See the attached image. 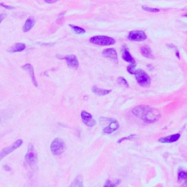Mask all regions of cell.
Returning a JSON list of instances; mask_svg holds the SVG:
<instances>
[{
  "instance_id": "cell-1",
  "label": "cell",
  "mask_w": 187,
  "mask_h": 187,
  "mask_svg": "<svg viewBox=\"0 0 187 187\" xmlns=\"http://www.w3.org/2000/svg\"><path fill=\"white\" fill-rule=\"evenodd\" d=\"M132 113L137 117L147 123H153L158 121L161 117L160 113L157 109L148 105H140L135 107L132 110Z\"/></svg>"
},
{
  "instance_id": "cell-2",
  "label": "cell",
  "mask_w": 187,
  "mask_h": 187,
  "mask_svg": "<svg viewBox=\"0 0 187 187\" xmlns=\"http://www.w3.org/2000/svg\"><path fill=\"white\" fill-rule=\"evenodd\" d=\"M26 162L33 170H36L38 168V153L32 144H29L28 147V151L25 156Z\"/></svg>"
},
{
  "instance_id": "cell-3",
  "label": "cell",
  "mask_w": 187,
  "mask_h": 187,
  "mask_svg": "<svg viewBox=\"0 0 187 187\" xmlns=\"http://www.w3.org/2000/svg\"><path fill=\"white\" fill-rule=\"evenodd\" d=\"M65 144L62 139L55 138L51 144V151L55 156H59L65 151Z\"/></svg>"
},
{
  "instance_id": "cell-4",
  "label": "cell",
  "mask_w": 187,
  "mask_h": 187,
  "mask_svg": "<svg viewBox=\"0 0 187 187\" xmlns=\"http://www.w3.org/2000/svg\"><path fill=\"white\" fill-rule=\"evenodd\" d=\"M135 75L137 82L140 86L143 87L149 86L151 83V78H150L149 75L142 70L139 69L136 70Z\"/></svg>"
},
{
  "instance_id": "cell-5",
  "label": "cell",
  "mask_w": 187,
  "mask_h": 187,
  "mask_svg": "<svg viewBox=\"0 0 187 187\" xmlns=\"http://www.w3.org/2000/svg\"><path fill=\"white\" fill-rule=\"evenodd\" d=\"M89 41L98 45H111L116 43L113 38L107 36H94L90 39Z\"/></svg>"
},
{
  "instance_id": "cell-6",
  "label": "cell",
  "mask_w": 187,
  "mask_h": 187,
  "mask_svg": "<svg viewBox=\"0 0 187 187\" xmlns=\"http://www.w3.org/2000/svg\"><path fill=\"white\" fill-rule=\"evenodd\" d=\"M22 143H23V140H22L21 139H19V140H16L12 145L9 146L8 147L5 148V149L2 150V151H0V160H2L4 157L10 154V153L13 152L15 150H16L18 148H19L20 146L22 145Z\"/></svg>"
},
{
  "instance_id": "cell-7",
  "label": "cell",
  "mask_w": 187,
  "mask_h": 187,
  "mask_svg": "<svg viewBox=\"0 0 187 187\" xmlns=\"http://www.w3.org/2000/svg\"><path fill=\"white\" fill-rule=\"evenodd\" d=\"M147 36L143 31H132L129 32L128 39L131 41L140 42L146 40Z\"/></svg>"
},
{
  "instance_id": "cell-8",
  "label": "cell",
  "mask_w": 187,
  "mask_h": 187,
  "mask_svg": "<svg viewBox=\"0 0 187 187\" xmlns=\"http://www.w3.org/2000/svg\"><path fill=\"white\" fill-rule=\"evenodd\" d=\"M81 118L83 123L86 124L87 127H92L96 124V121L92 117V116L89 113L86 112V111H82L81 112Z\"/></svg>"
},
{
  "instance_id": "cell-9",
  "label": "cell",
  "mask_w": 187,
  "mask_h": 187,
  "mask_svg": "<svg viewBox=\"0 0 187 187\" xmlns=\"http://www.w3.org/2000/svg\"><path fill=\"white\" fill-rule=\"evenodd\" d=\"M64 59H65L67 63L68 67L71 68V69L76 70L78 67V60H77V57L75 55H68L64 57Z\"/></svg>"
},
{
  "instance_id": "cell-10",
  "label": "cell",
  "mask_w": 187,
  "mask_h": 187,
  "mask_svg": "<svg viewBox=\"0 0 187 187\" xmlns=\"http://www.w3.org/2000/svg\"><path fill=\"white\" fill-rule=\"evenodd\" d=\"M102 55L106 58L111 59L113 62H114L116 64L118 63V55L117 52L114 49H105L102 52Z\"/></svg>"
},
{
  "instance_id": "cell-11",
  "label": "cell",
  "mask_w": 187,
  "mask_h": 187,
  "mask_svg": "<svg viewBox=\"0 0 187 187\" xmlns=\"http://www.w3.org/2000/svg\"><path fill=\"white\" fill-rule=\"evenodd\" d=\"M22 69H23L26 72H27L28 74L29 75V76L31 77V81H32L33 84H34L36 87H38V82H37L36 77H35L34 70V67H33V66L31 65V64H26L23 66H22Z\"/></svg>"
},
{
  "instance_id": "cell-12",
  "label": "cell",
  "mask_w": 187,
  "mask_h": 187,
  "mask_svg": "<svg viewBox=\"0 0 187 187\" xmlns=\"http://www.w3.org/2000/svg\"><path fill=\"white\" fill-rule=\"evenodd\" d=\"M119 127V124L116 120H111V122L107 127L103 129V132L105 134H110L116 131Z\"/></svg>"
},
{
  "instance_id": "cell-13",
  "label": "cell",
  "mask_w": 187,
  "mask_h": 187,
  "mask_svg": "<svg viewBox=\"0 0 187 187\" xmlns=\"http://www.w3.org/2000/svg\"><path fill=\"white\" fill-rule=\"evenodd\" d=\"M181 138L180 134H175L159 139V141L160 142H162V143H171V142H176L177 140H179V138Z\"/></svg>"
},
{
  "instance_id": "cell-14",
  "label": "cell",
  "mask_w": 187,
  "mask_h": 187,
  "mask_svg": "<svg viewBox=\"0 0 187 187\" xmlns=\"http://www.w3.org/2000/svg\"><path fill=\"white\" fill-rule=\"evenodd\" d=\"M35 24V20L33 17H29L27 18V20L26 21L23 27V32H27V31H30L31 28L34 27Z\"/></svg>"
},
{
  "instance_id": "cell-15",
  "label": "cell",
  "mask_w": 187,
  "mask_h": 187,
  "mask_svg": "<svg viewBox=\"0 0 187 187\" xmlns=\"http://www.w3.org/2000/svg\"><path fill=\"white\" fill-rule=\"evenodd\" d=\"M26 49V45L24 43H17L16 45L10 47V49L7 50V51L10 53H15V52H21Z\"/></svg>"
},
{
  "instance_id": "cell-16",
  "label": "cell",
  "mask_w": 187,
  "mask_h": 187,
  "mask_svg": "<svg viewBox=\"0 0 187 187\" xmlns=\"http://www.w3.org/2000/svg\"><path fill=\"white\" fill-rule=\"evenodd\" d=\"M140 52H141V54L143 56L146 57V58L153 59V52L149 46H142L141 49H140Z\"/></svg>"
},
{
  "instance_id": "cell-17",
  "label": "cell",
  "mask_w": 187,
  "mask_h": 187,
  "mask_svg": "<svg viewBox=\"0 0 187 187\" xmlns=\"http://www.w3.org/2000/svg\"><path fill=\"white\" fill-rule=\"evenodd\" d=\"M122 59L126 61V62L130 63V64H136L135 59L131 56L130 53L129 52V51L127 49H126L123 51V53H122Z\"/></svg>"
},
{
  "instance_id": "cell-18",
  "label": "cell",
  "mask_w": 187,
  "mask_h": 187,
  "mask_svg": "<svg viewBox=\"0 0 187 187\" xmlns=\"http://www.w3.org/2000/svg\"><path fill=\"white\" fill-rule=\"evenodd\" d=\"M69 187H83V177L81 175H77Z\"/></svg>"
},
{
  "instance_id": "cell-19",
  "label": "cell",
  "mask_w": 187,
  "mask_h": 187,
  "mask_svg": "<svg viewBox=\"0 0 187 187\" xmlns=\"http://www.w3.org/2000/svg\"><path fill=\"white\" fill-rule=\"evenodd\" d=\"M92 92H93L95 94H97V95L105 96V95H107V94H108L109 93H110L111 90L102 89V88H98V87L94 86L93 88H92Z\"/></svg>"
},
{
  "instance_id": "cell-20",
  "label": "cell",
  "mask_w": 187,
  "mask_h": 187,
  "mask_svg": "<svg viewBox=\"0 0 187 187\" xmlns=\"http://www.w3.org/2000/svg\"><path fill=\"white\" fill-rule=\"evenodd\" d=\"M187 180V171L180 169L178 173V182L181 183L184 181Z\"/></svg>"
},
{
  "instance_id": "cell-21",
  "label": "cell",
  "mask_w": 187,
  "mask_h": 187,
  "mask_svg": "<svg viewBox=\"0 0 187 187\" xmlns=\"http://www.w3.org/2000/svg\"><path fill=\"white\" fill-rule=\"evenodd\" d=\"M120 184H121L120 179H115L113 181L107 180L105 183L104 187H117Z\"/></svg>"
},
{
  "instance_id": "cell-22",
  "label": "cell",
  "mask_w": 187,
  "mask_h": 187,
  "mask_svg": "<svg viewBox=\"0 0 187 187\" xmlns=\"http://www.w3.org/2000/svg\"><path fill=\"white\" fill-rule=\"evenodd\" d=\"M70 27L72 28V29H73V31L75 33H76L77 34H84L85 32H86V31H85V29H83V28L77 27V26H73V25H70Z\"/></svg>"
},
{
  "instance_id": "cell-23",
  "label": "cell",
  "mask_w": 187,
  "mask_h": 187,
  "mask_svg": "<svg viewBox=\"0 0 187 187\" xmlns=\"http://www.w3.org/2000/svg\"><path fill=\"white\" fill-rule=\"evenodd\" d=\"M135 67H136V64H129V65L127 67V71H128V73L132 74V75H135V72H136Z\"/></svg>"
},
{
  "instance_id": "cell-24",
  "label": "cell",
  "mask_w": 187,
  "mask_h": 187,
  "mask_svg": "<svg viewBox=\"0 0 187 187\" xmlns=\"http://www.w3.org/2000/svg\"><path fill=\"white\" fill-rule=\"evenodd\" d=\"M118 82L119 84L123 85L124 86L127 87V88H129V84L128 83H127V81H126V79L124 78L123 77H120L118 78Z\"/></svg>"
},
{
  "instance_id": "cell-25",
  "label": "cell",
  "mask_w": 187,
  "mask_h": 187,
  "mask_svg": "<svg viewBox=\"0 0 187 187\" xmlns=\"http://www.w3.org/2000/svg\"><path fill=\"white\" fill-rule=\"evenodd\" d=\"M142 10L147 11V12H151V13H157L160 11V9L157 8H152V7H142Z\"/></svg>"
},
{
  "instance_id": "cell-26",
  "label": "cell",
  "mask_w": 187,
  "mask_h": 187,
  "mask_svg": "<svg viewBox=\"0 0 187 187\" xmlns=\"http://www.w3.org/2000/svg\"><path fill=\"white\" fill-rule=\"evenodd\" d=\"M138 137H137L136 135H129V137H127V138H121V140H119L118 141V143H121V142H122V141H124V140H132V139H134V138H138Z\"/></svg>"
},
{
  "instance_id": "cell-27",
  "label": "cell",
  "mask_w": 187,
  "mask_h": 187,
  "mask_svg": "<svg viewBox=\"0 0 187 187\" xmlns=\"http://www.w3.org/2000/svg\"><path fill=\"white\" fill-rule=\"evenodd\" d=\"M0 6H2V7H5V8L7 9V10H15V9H16V7H12V6H9V5H5V4L4 3V2L0 3Z\"/></svg>"
},
{
  "instance_id": "cell-28",
  "label": "cell",
  "mask_w": 187,
  "mask_h": 187,
  "mask_svg": "<svg viewBox=\"0 0 187 187\" xmlns=\"http://www.w3.org/2000/svg\"><path fill=\"white\" fill-rule=\"evenodd\" d=\"M3 170H5V171H10L11 170V167L10 166H8V165H4L3 166Z\"/></svg>"
},
{
  "instance_id": "cell-29",
  "label": "cell",
  "mask_w": 187,
  "mask_h": 187,
  "mask_svg": "<svg viewBox=\"0 0 187 187\" xmlns=\"http://www.w3.org/2000/svg\"><path fill=\"white\" fill-rule=\"evenodd\" d=\"M6 17H7L6 14H0V23H1V22Z\"/></svg>"
},
{
  "instance_id": "cell-30",
  "label": "cell",
  "mask_w": 187,
  "mask_h": 187,
  "mask_svg": "<svg viewBox=\"0 0 187 187\" xmlns=\"http://www.w3.org/2000/svg\"><path fill=\"white\" fill-rule=\"evenodd\" d=\"M45 3H49V4H53V3H55L56 2V1H50V0H45Z\"/></svg>"
},
{
  "instance_id": "cell-31",
  "label": "cell",
  "mask_w": 187,
  "mask_h": 187,
  "mask_svg": "<svg viewBox=\"0 0 187 187\" xmlns=\"http://www.w3.org/2000/svg\"><path fill=\"white\" fill-rule=\"evenodd\" d=\"M181 187H187V180L184 181V183L181 185Z\"/></svg>"
},
{
  "instance_id": "cell-32",
  "label": "cell",
  "mask_w": 187,
  "mask_h": 187,
  "mask_svg": "<svg viewBox=\"0 0 187 187\" xmlns=\"http://www.w3.org/2000/svg\"><path fill=\"white\" fill-rule=\"evenodd\" d=\"M184 16H186V17H187V13H185V14L184 15Z\"/></svg>"
}]
</instances>
